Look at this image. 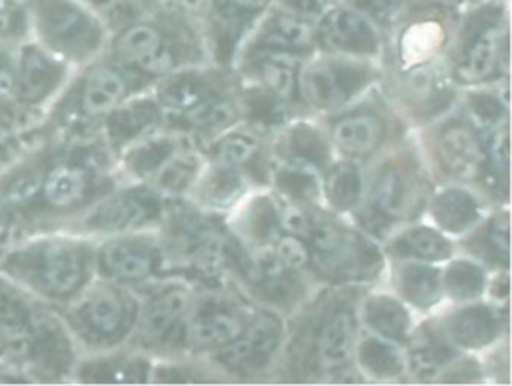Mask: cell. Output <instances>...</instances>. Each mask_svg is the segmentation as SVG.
Here are the masks:
<instances>
[{
    "label": "cell",
    "mask_w": 512,
    "mask_h": 386,
    "mask_svg": "<svg viewBox=\"0 0 512 386\" xmlns=\"http://www.w3.org/2000/svg\"><path fill=\"white\" fill-rule=\"evenodd\" d=\"M0 358L16 382L72 376L78 350L60 312L0 274Z\"/></svg>",
    "instance_id": "6da1fadb"
},
{
    "label": "cell",
    "mask_w": 512,
    "mask_h": 386,
    "mask_svg": "<svg viewBox=\"0 0 512 386\" xmlns=\"http://www.w3.org/2000/svg\"><path fill=\"white\" fill-rule=\"evenodd\" d=\"M104 166L106 152L94 134L54 136V148L36 202L16 238L68 230L100 198Z\"/></svg>",
    "instance_id": "7a4b0ae2"
},
{
    "label": "cell",
    "mask_w": 512,
    "mask_h": 386,
    "mask_svg": "<svg viewBox=\"0 0 512 386\" xmlns=\"http://www.w3.org/2000/svg\"><path fill=\"white\" fill-rule=\"evenodd\" d=\"M94 248L76 232H40L0 244V274L60 310L94 278Z\"/></svg>",
    "instance_id": "3957f363"
},
{
    "label": "cell",
    "mask_w": 512,
    "mask_h": 386,
    "mask_svg": "<svg viewBox=\"0 0 512 386\" xmlns=\"http://www.w3.org/2000/svg\"><path fill=\"white\" fill-rule=\"evenodd\" d=\"M32 40L66 64L92 62L104 44L100 14L84 0H28Z\"/></svg>",
    "instance_id": "277c9868"
},
{
    "label": "cell",
    "mask_w": 512,
    "mask_h": 386,
    "mask_svg": "<svg viewBox=\"0 0 512 386\" xmlns=\"http://www.w3.org/2000/svg\"><path fill=\"white\" fill-rule=\"evenodd\" d=\"M58 312L76 346L84 344L90 348L108 346L120 340L134 318L130 298L106 278H92Z\"/></svg>",
    "instance_id": "5b68a950"
},
{
    "label": "cell",
    "mask_w": 512,
    "mask_h": 386,
    "mask_svg": "<svg viewBox=\"0 0 512 386\" xmlns=\"http://www.w3.org/2000/svg\"><path fill=\"white\" fill-rule=\"evenodd\" d=\"M70 76L72 66L56 58L32 38L16 46L14 104L32 124V128L62 92Z\"/></svg>",
    "instance_id": "8992f818"
},
{
    "label": "cell",
    "mask_w": 512,
    "mask_h": 386,
    "mask_svg": "<svg viewBox=\"0 0 512 386\" xmlns=\"http://www.w3.org/2000/svg\"><path fill=\"white\" fill-rule=\"evenodd\" d=\"M160 212V202L152 192L122 190L100 196L64 232H122L152 220Z\"/></svg>",
    "instance_id": "52a82bcc"
},
{
    "label": "cell",
    "mask_w": 512,
    "mask_h": 386,
    "mask_svg": "<svg viewBox=\"0 0 512 386\" xmlns=\"http://www.w3.org/2000/svg\"><path fill=\"white\" fill-rule=\"evenodd\" d=\"M368 80V70L346 60L322 58L306 64L296 80L300 92L316 108L330 110L344 104Z\"/></svg>",
    "instance_id": "ba28073f"
},
{
    "label": "cell",
    "mask_w": 512,
    "mask_h": 386,
    "mask_svg": "<svg viewBox=\"0 0 512 386\" xmlns=\"http://www.w3.org/2000/svg\"><path fill=\"white\" fill-rule=\"evenodd\" d=\"M308 240L312 244V254L324 272L350 276L370 260V246L362 238L330 222H314Z\"/></svg>",
    "instance_id": "9c48e42d"
},
{
    "label": "cell",
    "mask_w": 512,
    "mask_h": 386,
    "mask_svg": "<svg viewBox=\"0 0 512 386\" xmlns=\"http://www.w3.org/2000/svg\"><path fill=\"white\" fill-rule=\"evenodd\" d=\"M318 38L326 48L350 54H372L380 42L372 20L346 6L332 8L322 16Z\"/></svg>",
    "instance_id": "30bf717a"
},
{
    "label": "cell",
    "mask_w": 512,
    "mask_h": 386,
    "mask_svg": "<svg viewBox=\"0 0 512 386\" xmlns=\"http://www.w3.org/2000/svg\"><path fill=\"white\" fill-rule=\"evenodd\" d=\"M282 330L276 318L260 314L226 346H222L220 360L240 372L262 368L278 348Z\"/></svg>",
    "instance_id": "8fae6325"
},
{
    "label": "cell",
    "mask_w": 512,
    "mask_h": 386,
    "mask_svg": "<svg viewBox=\"0 0 512 386\" xmlns=\"http://www.w3.org/2000/svg\"><path fill=\"white\" fill-rule=\"evenodd\" d=\"M114 52L124 64L148 74H164L174 64L170 46L150 24H132L122 30L114 42Z\"/></svg>",
    "instance_id": "7c38bea8"
},
{
    "label": "cell",
    "mask_w": 512,
    "mask_h": 386,
    "mask_svg": "<svg viewBox=\"0 0 512 386\" xmlns=\"http://www.w3.org/2000/svg\"><path fill=\"white\" fill-rule=\"evenodd\" d=\"M156 256L136 240H108L94 250V270L112 282H136L152 274Z\"/></svg>",
    "instance_id": "4fadbf2b"
},
{
    "label": "cell",
    "mask_w": 512,
    "mask_h": 386,
    "mask_svg": "<svg viewBox=\"0 0 512 386\" xmlns=\"http://www.w3.org/2000/svg\"><path fill=\"white\" fill-rule=\"evenodd\" d=\"M244 314L228 302H202L190 320L188 336L196 346L218 348L230 344L244 330Z\"/></svg>",
    "instance_id": "5bb4252c"
},
{
    "label": "cell",
    "mask_w": 512,
    "mask_h": 386,
    "mask_svg": "<svg viewBox=\"0 0 512 386\" xmlns=\"http://www.w3.org/2000/svg\"><path fill=\"white\" fill-rule=\"evenodd\" d=\"M500 36L496 22L482 18L470 26L466 44L456 66V76L464 82H480L490 78L500 62Z\"/></svg>",
    "instance_id": "9a60e30c"
},
{
    "label": "cell",
    "mask_w": 512,
    "mask_h": 386,
    "mask_svg": "<svg viewBox=\"0 0 512 386\" xmlns=\"http://www.w3.org/2000/svg\"><path fill=\"white\" fill-rule=\"evenodd\" d=\"M436 150L442 168L454 178L472 180L484 168V146L480 144L476 132L468 126H448L440 134Z\"/></svg>",
    "instance_id": "2e32d148"
},
{
    "label": "cell",
    "mask_w": 512,
    "mask_h": 386,
    "mask_svg": "<svg viewBox=\"0 0 512 386\" xmlns=\"http://www.w3.org/2000/svg\"><path fill=\"white\" fill-rule=\"evenodd\" d=\"M356 336L354 314L346 308L334 312L316 338V360L324 370H340L352 356Z\"/></svg>",
    "instance_id": "e0dca14e"
},
{
    "label": "cell",
    "mask_w": 512,
    "mask_h": 386,
    "mask_svg": "<svg viewBox=\"0 0 512 386\" xmlns=\"http://www.w3.org/2000/svg\"><path fill=\"white\" fill-rule=\"evenodd\" d=\"M420 198L418 182L414 176L390 168L374 184L372 200L376 210L386 218H404L416 210Z\"/></svg>",
    "instance_id": "ac0fdd59"
},
{
    "label": "cell",
    "mask_w": 512,
    "mask_h": 386,
    "mask_svg": "<svg viewBox=\"0 0 512 386\" xmlns=\"http://www.w3.org/2000/svg\"><path fill=\"white\" fill-rule=\"evenodd\" d=\"M188 310V292L180 288H170L156 296L144 310L142 334L146 340L160 342L166 340L176 326L182 322Z\"/></svg>",
    "instance_id": "d6986e66"
},
{
    "label": "cell",
    "mask_w": 512,
    "mask_h": 386,
    "mask_svg": "<svg viewBox=\"0 0 512 386\" xmlns=\"http://www.w3.org/2000/svg\"><path fill=\"white\" fill-rule=\"evenodd\" d=\"M106 136L112 146H124L148 132L158 122V108L148 102H130L128 106H116L106 118Z\"/></svg>",
    "instance_id": "ffe728a7"
},
{
    "label": "cell",
    "mask_w": 512,
    "mask_h": 386,
    "mask_svg": "<svg viewBox=\"0 0 512 386\" xmlns=\"http://www.w3.org/2000/svg\"><path fill=\"white\" fill-rule=\"evenodd\" d=\"M332 136L342 152L364 156L380 144L382 122L374 114H350L334 124Z\"/></svg>",
    "instance_id": "44dd1931"
},
{
    "label": "cell",
    "mask_w": 512,
    "mask_h": 386,
    "mask_svg": "<svg viewBox=\"0 0 512 386\" xmlns=\"http://www.w3.org/2000/svg\"><path fill=\"white\" fill-rule=\"evenodd\" d=\"M448 332L458 344L480 348L494 340L498 332V318L488 306H468L452 316Z\"/></svg>",
    "instance_id": "7402d4cb"
},
{
    "label": "cell",
    "mask_w": 512,
    "mask_h": 386,
    "mask_svg": "<svg viewBox=\"0 0 512 386\" xmlns=\"http://www.w3.org/2000/svg\"><path fill=\"white\" fill-rule=\"evenodd\" d=\"M434 220L448 232H462L478 220L476 198L460 188H448L434 196L432 200Z\"/></svg>",
    "instance_id": "603a6c76"
},
{
    "label": "cell",
    "mask_w": 512,
    "mask_h": 386,
    "mask_svg": "<svg viewBox=\"0 0 512 386\" xmlns=\"http://www.w3.org/2000/svg\"><path fill=\"white\" fill-rule=\"evenodd\" d=\"M446 40L444 26L438 20L412 22L400 36V60L404 66H416L432 58Z\"/></svg>",
    "instance_id": "cb8c5ba5"
},
{
    "label": "cell",
    "mask_w": 512,
    "mask_h": 386,
    "mask_svg": "<svg viewBox=\"0 0 512 386\" xmlns=\"http://www.w3.org/2000/svg\"><path fill=\"white\" fill-rule=\"evenodd\" d=\"M312 36L314 32L308 26V22L288 12V14H276L264 24L258 44L264 46V50L294 52L310 46Z\"/></svg>",
    "instance_id": "d4e9b609"
},
{
    "label": "cell",
    "mask_w": 512,
    "mask_h": 386,
    "mask_svg": "<svg viewBox=\"0 0 512 386\" xmlns=\"http://www.w3.org/2000/svg\"><path fill=\"white\" fill-rule=\"evenodd\" d=\"M144 368L134 358H92L76 362L72 378L80 382H138L144 378Z\"/></svg>",
    "instance_id": "484cf974"
},
{
    "label": "cell",
    "mask_w": 512,
    "mask_h": 386,
    "mask_svg": "<svg viewBox=\"0 0 512 386\" xmlns=\"http://www.w3.org/2000/svg\"><path fill=\"white\" fill-rule=\"evenodd\" d=\"M212 84L198 74H180L174 80L166 82L160 90V100L166 108L180 114L216 98Z\"/></svg>",
    "instance_id": "4316f807"
},
{
    "label": "cell",
    "mask_w": 512,
    "mask_h": 386,
    "mask_svg": "<svg viewBox=\"0 0 512 386\" xmlns=\"http://www.w3.org/2000/svg\"><path fill=\"white\" fill-rule=\"evenodd\" d=\"M366 322L378 336L388 340H402L408 334L410 318L400 302L388 296H372L364 306Z\"/></svg>",
    "instance_id": "83f0119b"
},
{
    "label": "cell",
    "mask_w": 512,
    "mask_h": 386,
    "mask_svg": "<svg viewBox=\"0 0 512 386\" xmlns=\"http://www.w3.org/2000/svg\"><path fill=\"white\" fill-rule=\"evenodd\" d=\"M296 68L298 56L286 50H264L258 58V74L278 98H290L294 94Z\"/></svg>",
    "instance_id": "f1b7e54d"
},
{
    "label": "cell",
    "mask_w": 512,
    "mask_h": 386,
    "mask_svg": "<svg viewBox=\"0 0 512 386\" xmlns=\"http://www.w3.org/2000/svg\"><path fill=\"white\" fill-rule=\"evenodd\" d=\"M400 292L406 300H410L416 306H430L440 296V274L438 270L424 266V264H408L400 270L398 276Z\"/></svg>",
    "instance_id": "f546056e"
},
{
    "label": "cell",
    "mask_w": 512,
    "mask_h": 386,
    "mask_svg": "<svg viewBox=\"0 0 512 386\" xmlns=\"http://www.w3.org/2000/svg\"><path fill=\"white\" fill-rule=\"evenodd\" d=\"M274 178L278 188L296 200H314L320 192L316 166L302 160H286L276 168Z\"/></svg>",
    "instance_id": "4dcf8cb0"
},
{
    "label": "cell",
    "mask_w": 512,
    "mask_h": 386,
    "mask_svg": "<svg viewBox=\"0 0 512 386\" xmlns=\"http://www.w3.org/2000/svg\"><path fill=\"white\" fill-rule=\"evenodd\" d=\"M254 278L274 300H290L296 292V282L292 270L282 264V260L274 252H264L254 262Z\"/></svg>",
    "instance_id": "1f68e13d"
},
{
    "label": "cell",
    "mask_w": 512,
    "mask_h": 386,
    "mask_svg": "<svg viewBox=\"0 0 512 386\" xmlns=\"http://www.w3.org/2000/svg\"><path fill=\"white\" fill-rule=\"evenodd\" d=\"M360 364L374 376L390 378L402 372V356L398 348L382 336H368L358 348Z\"/></svg>",
    "instance_id": "d6a6232c"
},
{
    "label": "cell",
    "mask_w": 512,
    "mask_h": 386,
    "mask_svg": "<svg viewBox=\"0 0 512 386\" xmlns=\"http://www.w3.org/2000/svg\"><path fill=\"white\" fill-rule=\"evenodd\" d=\"M326 196L330 204L338 210H350L358 204L362 196V176L360 170L350 164L342 162L330 170L324 182Z\"/></svg>",
    "instance_id": "836d02e7"
},
{
    "label": "cell",
    "mask_w": 512,
    "mask_h": 386,
    "mask_svg": "<svg viewBox=\"0 0 512 386\" xmlns=\"http://www.w3.org/2000/svg\"><path fill=\"white\" fill-rule=\"evenodd\" d=\"M400 254L422 258V260H444L450 256V242L432 228H410L394 246Z\"/></svg>",
    "instance_id": "e575fe53"
},
{
    "label": "cell",
    "mask_w": 512,
    "mask_h": 386,
    "mask_svg": "<svg viewBox=\"0 0 512 386\" xmlns=\"http://www.w3.org/2000/svg\"><path fill=\"white\" fill-rule=\"evenodd\" d=\"M176 154L178 146L168 138L146 140L128 150L126 166L138 176H156V172Z\"/></svg>",
    "instance_id": "d590c367"
},
{
    "label": "cell",
    "mask_w": 512,
    "mask_h": 386,
    "mask_svg": "<svg viewBox=\"0 0 512 386\" xmlns=\"http://www.w3.org/2000/svg\"><path fill=\"white\" fill-rule=\"evenodd\" d=\"M30 38L28 0H0V42L18 46Z\"/></svg>",
    "instance_id": "8d00e7d4"
},
{
    "label": "cell",
    "mask_w": 512,
    "mask_h": 386,
    "mask_svg": "<svg viewBox=\"0 0 512 386\" xmlns=\"http://www.w3.org/2000/svg\"><path fill=\"white\" fill-rule=\"evenodd\" d=\"M444 286L456 300H472L484 288V272L472 262H452L444 274Z\"/></svg>",
    "instance_id": "74e56055"
},
{
    "label": "cell",
    "mask_w": 512,
    "mask_h": 386,
    "mask_svg": "<svg viewBox=\"0 0 512 386\" xmlns=\"http://www.w3.org/2000/svg\"><path fill=\"white\" fill-rule=\"evenodd\" d=\"M288 152L294 160L318 166L328 160V144L312 126H296L288 134Z\"/></svg>",
    "instance_id": "f35d334b"
},
{
    "label": "cell",
    "mask_w": 512,
    "mask_h": 386,
    "mask_svg": "<svg viewBox=\"0 0 512 386\" xmlns=\"http://www.w3.org/2000/svg\"><path fill=\"white\" fill-rule=\"evenodd\" d=\"M258 150V140L248 132H234L220 140L216 146V158L222 166H240L252 160Z\"/></svg>",
    "instance_id": "ab89813d"
},
{
    "label": "cell",
    "mask_w": 512,
    "mask_h": 386,
    "mask_svg": "<svg viewBox=\"0 0 512 386\" xmlns=\"http://www.w3.org/2000/svg\"><path fill=\"white\" fill-rule=\"evenodd\" d=\"M450 360V350L436 338H426L412 348V366L420 376H434Z\"/></svg>",
    "instance_id": "60d3db41"
},
{
    "label": "cell",
    "mask_w": 512,
    "mask_h": 386,
    "mask_svg": "<svg viewBox=\"0 0 512 386\" xmlns=\"http://www.w3.org/2000/svg\"><path fill=\"white\" fill-rule=\"evenodd\" d=\"M194 158L190 156H182L180 152L176 156H172L158 172H156V180H158V186L168 190V192H178L182 190L192 174H194Z\"/></svg>",
    "instance_id": "b9f144b4"
},
{
    "label": "cell",
    "mask_w": 512,
    "mask_h": 386,
    "mask_svg": "<svg viewBox=\"0 0 512 386\" xmlns=\"http://www.w3.org/2000/svg\"><path fill=\"white\" fill-rule=\"evenodd\" d=\"M242 182L230 166H222L214 170L206 180V198L216 204H228L238 196Z\"/></svg>",
    "instance_id": "7bdbcfd3"
},
{
    "label": "cell",
    "mask_w": 512,
    "mask_h": 386,
    "mask_svg": "<svg viewBox=\"0 0 512 386\" xmlns=\"http://www.w3.org/2000/svg\"><path fill=\"white\" fill-rule=\"evenodd\" d=\"M274 254H276V256L282 260V264L288 266L290 270L304 268V266L310 262V258H312V254H310L308 246L304 244V240L298 238V236H292V234H286L284 238L278 240Z\"/></svg>",
    "instance_id": "ee69618b"
},
{
    "label": "cell",
    "mask_w": 512,
    "mask_h": 386,
    "mask_svg": "<svg viewBox=\"0 0 512 386\" xmlns=\"http://www.w3.org/2000/svg\"><path fill=\"white\" fill-rule=\"evenodd\" d=\"M470 112L474 116V120L484 126V128H496L498 120L504 114L502 104L498 102V98L490 96V94H476L470 98Z\"/></svg>",
    "instance_id": "f6af8a7d"
},
{
    "label": "cell",
    "mask_w": 512,
    "mask_h": 386,
    "mask_svg": "<svg viewBox=\"0 0 512 386\" xmlns=\"http://www.w3.org/2000/svg\"><path fill=\"white\" fill-rule=\"evenodd\" d=\"M30 128H32V124L12 102L0 100V142L16 138V136L28 132Z\"/></svg>",
    "instance_id": "bcb514c9"
},
{
    "label": "cell",
    "mask_w": 512,
    "mask_h": 386,
    "mask_svg": "<svg viewBox=\"0 0 512 386\" xmlns=\"http://www.w3.org/2000/svg\"><path fill=\"white\" fill-rule=\"evenodd\" d=\"M278 226L286 232V234H292V236H298V238H308L312 226H314V220L300 208V206H286L282 210V214L278 216Z\"/></svg>",
    "instance_id": "7dc6e473"
},
{
    "label": "cell",
    "mask_w": 512,
    "mask_h": 386,
    "mask_svg": "<svg viewBox=\"0 0 512 386\" xmlns=\"http://www.w3.org/2000/svg\"><path fill=\"white\" fill-rule=\"evenodd\" d=\"M486 240L492 248V254L498 256L502 262L508 260V246H510V228H508V214H498L486 232Z\"/></svg>",
    "instance_id": "c3c4849f"
},
{
    "label": "cell",
    "mask_w": 512,
    "mask_h": 386,
    "mask_svg": "<svg viewBox=\"0 0 512 386\" xmlns=\"http://www.w3.org/2000/svg\"><path fill=\"white\" fill-rule=\"evenodd\" d=\"M14 60H16V46H8L0 42V100H8L12 104H14Z\"/></svg>",
    "instance_id": "681fc988"
},
{
    "label": "cell",
    "mask_w": 512,
    "mask_h": 386,
    "mask_svg": "<svg viewBox=\"0 0 512 386\" xmlns=\"http://www.w3.org/2000/svg\"><path fill=\"white\" fill-rule=\"evenodd\" d=\"M276 220H278V214L274 210V204L268 198H260L250 216V230L258 238H266L272 234Z\"/></svg>",
    "instance_id": "f907efd6"
},
{
    "label": "cell",
    "mask_w": 512,
    "mask_h": 386,
    "mask_svg": "<svg viewBox=\"0 0 512 386\" xmlns=\"http://www.w3.org/2000/svg\"><path fill=\"white\" fill-rule=\"evenodd\" d=\"M330 0H282L284 8L300 18H312L324 14Z\"/></svg>",
    "instance_id": "816d5d0a"
},
{
    "label": "cell",
    "mask_w": 512,
    "mask_h": 386,
    "mask_svg": "<svg viewBox=\"0 0 512 386\" xmlns=\"http://www.w3.org/2000/svg\"><path fill=\"white\" fill-rule=\"evenodd\" d=\"M26 138H28V132H24V134H20L16 138H10L6 142H0V166L26 142Z\"/></svg>",
    "instance_id": "f5cc1de1"
},
{
    "label": "cell",
    "mask_w": 512,
    "mask_h": 386,
    "mask_svg": "<svg viewBox=\"0 0 512 386\" xmlns=\"http://www.w3.org/2000/svg\"><path fill=\"white\" fill-rule=\"evenodd\" d=\"M238 12H248V14H254V12H260L262 8H266V4L270 0H228Z\"/></svg>",
    "instance_id": "db71d44e"
},
{
    "label": "cell",
    "mask_w": 512,
    "mask_h": 386,
    "mask_svg": "<svg viewBox=\"0 0 512 386\" xmlns=\"http://www.w3.org/2000/svg\"><path fill=\"white\" fill-rule=\"evenodd\" d=\"M6 382H16L12 372L8 370V366L4 364V360L0 358V384H6Z\"/></svg>",
    "instance_id": "11a10c76"
},
{
    "label": "cell",
    "mask_w": 512,
    "mask_h": 386,
    "mask_svg": "<svg viewBox=\"0 0 512 386\" xmlns=\"http://www.w3.org/2000/svg\"><path fill=\"white\" fill-rule=\"evenodd\" d=\"M120 4H124V6H140V4H144L146 0H118Z\"/></svg>",
    "instance_id": "9f6ffc18"
}]
</instances>
